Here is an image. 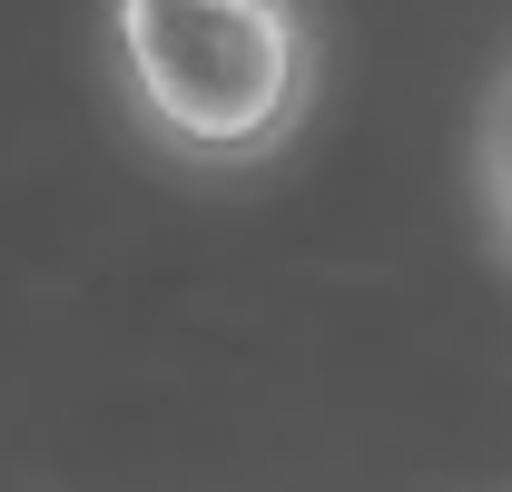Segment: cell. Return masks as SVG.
<instances>
[{
  "label": "cell",
  "instance_id": "6da1fadb",
  "mask_svg": "<svg viewBox=\"0 0 512 492\" xmlns=\"http://www.w3.org/2000/svg\"><path fill=\"white\" fill-rule=\"evenodd\" d=\"M119 69L188 158H256L306 109V20L286 0H119Z\"/></svg>",
  "mask_w": 512,
  "mask_h": 492
},
{
  "label": "cell",
  "instance_id": "7a4b0ae2",
  "mask_svg": "<svg viewBox=\"0 0 512 492\" xmlns=\"http://www.w3.org/2000/svg\"><path fill=\"white\" fill-rule=\"evenodd\" d=\"M493 187H503V217H512V99H503V119H493Z\"/></svg>",
  "mask_w": 512,
  "mask_h": 492
}]
</instances>
